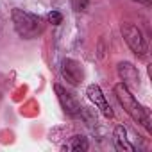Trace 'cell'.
<instances>
[{"label":"cell","instance_id":"6da1fadb","mask_svg":"<svg viewBox=\"0 0 152 152\" xmlns=\"http://www.w3.org/2000/svg\"><path fill=\"white\" fill-rule=\"evenodd\" d=\"M115 95L118 99V102L122 104V107L125 109V113L140 125H143L147 131H152L150 127V116H148V111L138 102V99L132 95V91L124 84V83H118L115 86Z\"/></svg>","mask_w":152,"mask_h":152},{"label":"cell","instance_id":"7a4b0ae2","mask_svg":"<svg viewBox=\"0 0 152 152\" xmlns=\"http://www.w3.org/2000/svg\"><path fill=\"white\" fill-rule=\"evenodd\" d=\"M11 18H13V25H15L16 34L23 39H34V38L41 36L43 31H45L43 20L38 15H32L29 11H23V9L16 7V9H13Z\"/></svg>","mask_w":152,"mask_h":152},{"label":"cell","instance_id":"3957f363","mask_svg":"<svg viewBox=\"0 0 152 152\" xmlns=\"http://www.w3.org/2000/svg\"><path fill=\"white\" fill-rule=\"evenodd\" d=\"M120 31H122V36H124L125 43H127L129 48L132 50V54H136L138 57H143V56L147 54V50H148L147 39L143 38V32H141L134 23H129V22H127V23H122Z\"/></svg>","mask_w":152,"mask_h":152},{"label":"cell","instance_id":"277c9868","mask_svg":"<svg viewBox=\"0 0 152 152\" xmlns=\"http://www.w3.org/2000/svg\"><path fill=\"white\" fill-rule=\"evenodd\" d=\"M54 90H56V95H57V100L61 104V109L70 116V118H77L84 107H81L79 100L75 99L70 91H66V88H63L61 84H54Z\"/></svg>","mask_w":152,"mask_h":152},{"label":"cell","instance_id":"5b68a950","mask_svg":"<svg viewBox=\"0 0 152 152\" xmlns=\"http://www.w3.org/2000/svg\"><path fill=\"white\" fill-rule=\"evenodd\" d=\"M61 77L70 84V86H79L84 79V70L75 59H63L61 61Z\"/></svg>","mask_w":152,"mask_h":152},{"label":"cell","instance_id":"8992f818","mask_svg":"<svg viewBox=\"0 0 152 152\" xmlns=\"http://www.w3.org/2000/svg\"><path fill=\"white\" fill-rule=\"evenodd\" d=\"M86 95H88V99L100 109V113H102L106 118H113V116H115V113H113V109H111V106H109V102H107V99H106V95H104V91L100 90L99 84H90V86L86 88Z\"/></svg>","mask_w":152,"mask_h":152},{"label":"cell","instance_id":"52a82bcc","mask_svg":"<svg viewBox=\"0 0 152 152\" xmlns=\"http://www.w3.org/2000/svg\"><path fill=\"white\" fill-rule=\"evenodd\" d=\"M118 75H120L122 83L129 90L140 86V73H138V70H136L134 64H131V63H120L118 64Z\"/></svg>","mask_w":152,"mask_h":152},{"label":"cell","instance_id":"ba28073f","mask_svg":"<svg viewBox=\"0 0 152 152\" xmlns=\"http://www.w3.org/2000/svg\"><path fill=\"white\" fill-rule=\"evenodd\" d=\"M113 141H115V148L120 152H134V145L127 140V129L124 125H116L115 134H113Z\"/></svg>","mask_w":152,"mask_h":152},{"label":"cell","instance_id":"9c48e42d","mask_svg":"<svg viewBox=\"0 0 152 152\" xmlns=\"http://www.w3.org/2000/svg\"><path fill=\"white\" fill-rule=\"evenodd\" d=\"M63 150H75V152H84L90 148V143H88V138L81 136V134H75L72 138H68V141H64L61 145Z\"/></svg>","mask_w":152,"mask_h":152},{"label":"cell","instance_id":"30bf717a","mask_svg":"<svg viewBox=\"0 0 152 152\" xmlns=\"http://www.w3.org/2000/svg\"><path fill=\"white\" fill-rule=\"evenodd\" d=\"M47 20H48V23H52V25H59V23H63V15H61L59 11H50V13L47 15Z\"/></svg>","mask_w":152,"mask_h":152},{"label":"cell","instance_id":"8fae6325","mask_svg":"<svg viewBox=\"0 0 152 152\" xmlns=\"http://www.w3.org/2000/svg\"><path fill=\"white\" fill-rule=\"evenodd\" d=\"M90 4V0H72V6L75 11H84Z\"/></svg>","mask_w":152,"mask_h":152},{"label":"cell","instance_id":"7c38bea8","mask_svg":"<svg viewBox=\"0 0 152 152\" xmlns=\"http://www.w3.org/2000/svg\"><path fill=\"white\" fill-rule=\"evenodd\" d=\"M134 2H138V4H150V0H134Z\"/></svg>","mask_w":152,"mask_h":152}]
</instances>
